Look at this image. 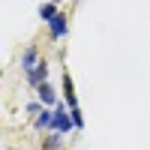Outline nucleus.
I'll return each instance as SVG.
<instances>
[{"mask_svg": "<svg viewBox=\"0 0 150 150\" xmlns=\"http://www.w3.org/2000/svg\"><path fill=\"white\" fill-rule=\"evenodd\" d=\"M75 129V123H72V114H66V108H54V123H51V132H60V135H66Z\"/></svg>", "mask_w": 150, "mask_h": 150, "instance_id": "nucleus-1", "label": "nucleus"}, {"mask_svg": "<svg viewBox=\"0 0 150 150\" xmlns=\"http://www.w3.org/2000/svg\"><path fill=\"white\" fill-rule=\"evenodd\" d=\"M63 99H66L69 111H78V96H75V84H72L69 72H63Z\"/></svg>", "mask_w": 150, "mask_h": 150, "instance_id": "nucleus-2", "label": "nucleus"}, {"mask_svg": "<svg viewBox=\"0 0 150 150\" xmlns=\"http://www.w3.org/2000/svg\"><path fill=\"white\" fill-rule=\"evenodd\" d=\"M36 96H39V102H42L45 108H57V93H54V87L48 84V81L36 87Z\"/></svg>", "mask_w": 150, "mask_h": 150, "instance_id": "nucleus-3", "label": "nucleus"}, {"mask_svg": "<svg viewBox=\"0 0 150 150\" xmlns=\"http://www.w3.org/2000/svg\"><path fill=\"white\" fill-rule=\"evenodd\" d=\"M39 63H42V60H39V51H36V48H24V54H21V69H24V75H30Z\"/></svg>", "mask_w": 150, "mask_h": 150, "instance_id": "nucleus-4", "label": "nucleus"}, {"mask_svg": "<svg viewBox=\"0 0 150 150\" xmlns=\"http://www.w3.org/2000/svg\"><path fill=\"white\" fill-rule=\"evenodd\" d=\"M48 27H51V39H63L66 30H69V18L63 15V12H57V18L48 24Z\"/></svg>", "mask_w": 150, "mask_h": 150, "instance_id": "nucleus-5", "label": "nucleus"}, {"mask_svg": "<svg viewBox=\"0 0 150 150\" xmlns=\"http://www.w3.org/2000/svg\"><path fill=\"white\" fill-rule=\"evenodd\" d=\"M39 18H42L45 24H51V21L57 18V3H51V0H48V3H42V6H39Z\"/></svg>", "mask_w": 150, "mask_h": 150, "instance_id": "nucleus-6", "label": "nucleus"}, {"mask_svg": "<svg viewBox=\"0 0 150 150\" xmlns=\"http://www.w3.org/2000/svg\"><path fill=\"white\" fill-rule=\"evenodd\" d=\"M51 123H54V108L39 111V117H36V129H51Z\"/></svg>", "mask_w": 150, "mask_h": 150, "instance_id": "nucleus-7", "label": "nucleus"}, {"mask_svg": "<svg viewBox=\"0 0 150 150\" xmlns=\"http://www.w3.org/2000/svg\"><path fill=\"white\" fill-rule=\"evenodd\" d=\"M60 141H63V135H60V132H51V135L45 138V150H60Z\"/></svg>", "mask_w": 150, "mask_h": 150, "instance_id": "nucleus-8", "label": "nucleus"}, {"mask_svg": "<svg viewBox=\"0 0 150 150\" xmlns=\"http://www.w3.org/2000/svg\"><path fill=\"white\" fill-rule=\"evenodd\" d=\"M72 114V123H75V129H84V114H81V108L78 111H69Z\"/></svg>", "mask_w": 150, "mask_h": 150, "instance_id": "nucleus-9", "label": "nucleus"}, {"mask_svg": "<svg viewBox=\"0 0 150 150\" xmlns=\"http://www.w3.org/2000/svg\"><path fill=\"white\" fill-rule=\"evenodd\" d=\"M24 111H27V114H30V117L36 120V117H39V111H42V102H30V105L24 108Z\"/></svg>", "mask_w": 150, "mask_h": 150, "instance_id": "nucleus-10", "label": "nucleus"}, {"mask_svg": "<svg viewBox=\"0 0 150 150\" xmlns=\"http://www.w3.org/2000/svg\"><path fill=\"white\" fill-rule=\"evenodd\" d=\"M51 3H60V0H51Z\"/></svg>", "mask_w": 150, "mask_h": 150, "instance_id": "nucleus-11", "label": "nucleus"}]
</instances>
